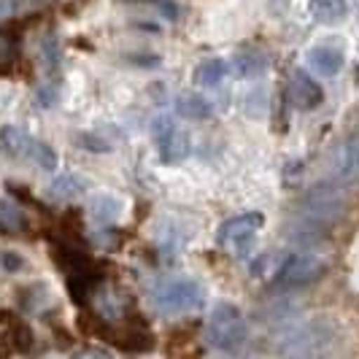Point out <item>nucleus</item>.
<instances>
[{"label": "nucleus", "instance_id": "obj_22", "mask_svg": "<svg viewBox=\"0 0 359 359\" xmlns=\"http://www.w3.org/2000/svg\"><path fill=\"white\" fill-rule=\"evenodd\" d=\"M41 57H43V62H46L49 68H57V65H60V43H57V38H46V41L41 43Z\"/></svg>", "mask_w": 359, "mask_h": 359}, {"label": "nucleus", "instance_id": "obj_16", "mask_svg": "<svg viewBox=\"0 0 359 359\" xmlns=\"http://www.w3.org/2000/svg\"><path fill=\"white\" fill-rule=\"evenodd\" d=\"M84 189H87V184L79 179L76 173H65V176L54 179V184L49 187V195H52L54 200H73V198H79Z\"/></svg>", "mask_w": 359, "mask_h": 359}, {"label": "nucleus", "instance_id": "obj_12", "mask_svg": "<svg viewBox=\"0 0 359 359\" xmlns=\"http://www.w3.org/2000/svg\"><path fill=\"white\" fill-rule=\"evenodd\" d=\"M311 17L322 25H338L346 19V0H311Z\"/></svg>", "mask_w": 359, "mask_h": 359}, {"label": "nucleus", "instance_id": "obj_10", "mask_svg": "<svg viewBox=\"0 0 359 359\" xmlns=\"http://www.w3.org/2000/svg\"><path fill=\"white\" fill-rule=\"evenodd\" d=\"M308 68L313 73H319L324 79H332L338 76L343 68V54L332 46H313L308 52Z\"/></svg>", "mask_w": 359, "mask_h": 359}, {"label": "nucleus", "instance_id": "obj_19", "mask_svg": "<svg viewBox=\"0 0 359 359\" xmlns=\"http://www.w3.org/2000/svg\"><path fill=\"white\" fill-rule=\"evenodd\" d=\"M19 60L17 38L11 33H0V73H8Z\"/></svg>", "mask_w": 359, "mask_h": 359}, {"label": "nucleus", "instance_id": "obj_13", "mask_svg": "<svg viewBox=\"0 0 359 359\" xmlns=\"http://www.w3.org/2000/svg\"><path fill=\"white\" fill-rule=\"evenodd\" d=\"M176 114L184 116V119H195L198 122V119H208L214 114V108L200 95H181L176 100Z\"/></svg>", "mask_w": 359, "mask_h": 359}, {"label": "nucleus", "instance_id": "obj_2", "mask_svg": "<svg viewBox=\"0 0 359 359\" xmlns=\"http://www.w3.org/2000/svg\"><path fill=\"white\" fill-rule=\"evenodd\" d=\"M338 341V327L330 319H308L303 324H294L281 341V354L289 357H311L322 354L332 343Z\"/></svg>", "mask_w": 359, "mask_h": 359}, {"label": "nucleus", "instance_id": "obj_14", "mask_svg": "<svg viewBox=\"0 0 359 359\" xmlns=\"http://www.w3.org/2000/svg\"><path fill=\"white\" fill-rule=\"evenodd\" d=\"M122 214V203L111 195H97L90 203V216L97 224H114Z\"/></svg>", "mask_w": 359, "mask_h": 359}, {"label": "nucleus", "instance_id": "obj_6", "mask_svg": "<svg viewBox=\"0 0 359 359\" xmlns=\"http://www.w3.org/2000/svg\"><path fill=\"white\" fill-rule=\"evenodd\" d=\"M259 227H262V214H257V211L233 216V219H227L219 227V243L227 246V249H233L235 254H246L252 249Z\"/></svg>", "mask_w": 359, "mask_h": 359}, {"label": "nucleus", "instance_id": "obj_17", "mask_svg": "<svg viewBox=\"0 0 359 359\" xmlns=\"http://www.w3.org/2000/svg\"><path fill=\"white\" fill-rule=\"evenodd\" d=\"M265 68H268V57L259 52H246L235 60V71L241 76H259Z\"/></svg>", "mask_w": 359, "mask_h": 359}, {"label": "nucleus", "instance_id": "obj_25", "mask_svg": "<svg viewBox=\"0 0 359 359\" xmlns=\"http://www.w3.org/2000/svg\"><path fill=\"white\" fill-rule=\"evenodd\" d=\"M108 351H81V357H106Z\"/></svg>", "mask_w": 359, "mask_h": 359}, {"label": "nucleus", "instance_id": "obj_15", "mask_svg": "<svg viewBox=\"0 0 359 359\" xmlns=\"http://www.w3.org/2000/svg\"><path fill=\"white\" fill-rule=\"evenodd\" d=\"M224 73H227V65H224V60H203L198 68H195V84L200 87H216L222 79H224Z\"/></svg>", "mask_w": 359, "mask_h": 359}, {"label": "nucleus", "instance_id": "obj_21", "mask_svg": "<svg viewBox=\"0 0 359 359\" xmlns=\"http://www.w3.org/2000/svg\"><path fill=\"white\" fill-rule=\"evenodd\" d=\"M6 324L11 327V338H14V346H17V348H22V351H27V348H30V343H33V332L27 330V324L11 322V319H8Z\"/></svg>", "mask_w": 359, "mask_h": 359}, {"label": "nucleus", "instance_id": "obj_18", "mask_svg": "<svg viewBox=\"0 0 359 359\" xmlns=\"http://www.w3.org/2000/svg\"><path fill=\"white\" fill-rule=\"evenodd\" d=\"M0 227L8 230V233H17L25 227V214H22L17 203H8V200L0 203Z\"/></svg>", "mask_w": 359, "mask_h": 359}, {"label": "nucleus", "instance_id": "obj_26", "mask_svg": "<svg viewBox=\"0 0 359 359\" xmlns=\"http://www.w3.org/2000/svg\"><path fill=\"white\" fill-rule=\"evenodd\" d=\"M281 3H284V0H273V8H281Z\"/></svg>", "mask_w": 359, "mask_h": 359}, {"label": "nucleus", "instance_id": "obj_7", "mask_svg": "<svg viewBox=\"0 0 359 359\" xmlns=\"http://www.w3.org/2000/svg\"><path fill=\"white\" fill-rule=\"evenodd\" d=\"M154 141H157L162 162H168V165H176V162L187 160V154H189V138H187V133H181L168 116H160L154 122Z\"/></svg>", "mask_w": 359, "mask_h": 359}, {"label": "nucleus", "instance_id": "obj_4", "mask_svg": "<svg viewBox=\"0 0 359 359\" xmlns=\"http://www.w3.org/2000/svg\"><path fill=\"white\" fill-rule=\"evenodd\" d=\"M205 332H208V341H211L214 348L230 351V348H238L241 343L246 341V319L235 306L224 303V306L214 308Z\"/></svg>", "mask_w": 359, "mask_h": 359}, {"label": "nucleus", "instance_id": "obj_3", "mask_svg": "<svg viewBox=\"0 0 359 359\" xmlns=\"http://www.w3.org/2000/svg\"><path fill=\"white\" fill-rule=\"evenodd\" d=\"M154 306L168 316L189 313L203 306V287L192 278H173L154 292Z\"/></svg>", "mask_w": 359, "mask_h": 359}, {"label": "nucleus", "instance_id": "obj_1", "mask_svg": "<svg viewBox=\"0 0 359 359\" xmlns=\"http://www.w3.org/2000/svg\"><path fill=\"white\" fill-rule=\"evenodd\" d=\"M343 208H346L343 184L332 179L330 184L313 187L300 203V227H303L306 238H316L330 224H335L343 216Z\"/></svg>", "mask_w": 359, "mask_h": 359}, {"label": "nucleus", "instance_id": "obj_27", "mask_svg": "<svg viewBox=\"0 0 359 359\" xmlns=\"http://www.w3.org/2000/svg\"><path fill=\"white\" fill-rule=\"evenodd\" d=\"M0 354H3V351H0Z\"/></svg>", "mask_w": 359, "mask_h": 359}, {"label": "nucleus", "instance_id": "obj_8", "mask_svg": "<svg viewBox=\"0 0 359 359\" xmlns=\"http://www.w3.org/2000/svg\"><path fill=\"white\" fill-rule=\"evenodd\" d=\"M289 100H292V106L300 108V111H313V108L322 106L324 92H322V87L311 79V73L294 71L292 81H289Z\"/></svg>", "mask_w": 359, "mask_h": 359}, {"label": "nucleus", "instance_id": "obj_9", "mask_svg": "<svg viewBox=\"0 0 359 359\" xmlns=\"http://www.w3.org/2000/svg\"><path fill=\"white\" fill-rule=\"evenodd\" d=\"M332 179L338 181V184H343V187H346V184H357L359 181V133L351 135V138L338 149Z\"/></svg>", "mask_w": 359, "mask_h": 359}, {"label": "nucleus", "instance_id": "obj_11", "mask_svg": "<svg viewBox=\"0 0 359 359\" xmlns=\"http://www.w3.org/2000/svg\"><path fill=\"white\" fill-rule=\"evenodd\" d=\"M0 138H3V149H6L11 157L30 162L33 149H36L33 135H27V133H25V130H19V127H6V130L0 133Z\"/></svg>", "mask_w": 359, "mask_h": 359}, {"label": "nucleus", "instance_id": "obj_23", "mask_svg": "<svg viewBox=\"0 0 359 359\" xmlns=\"http://www.w3.org/2000/svg\"><path fill=\"white\" fill-rule=\"evenodd\" d=\"M81 144H84V149H92V151H106L108 149V144L97 141V138H92V135H81Z\"/></svg>", "mask_w": 359, "mask_h": 359}, {"label": "nucleus", "instance_id": "obj_24", "mask_svg": "<svg viewBox=\"0 0 359 359\" xmlns=\"http://www.w3.org/2000/svg\"><path fill=\"white\" fill-rule=\"evenodd\" d=\"M0 259H3V268H8V270H19V268H22V259H19V257H14L11 252H6L3 257H0Z\"/></svg>", "mask_w": 359, "mask_h": 359}, {"label": "nucleus", "instance_id": "obj_20", "mask_svg": "<svg viewBox=\"0 0 359 359\" xmlns=\"http://www.w3.org/2000/svg\"><path fill=\"white\" fill-rule=\"evenodd\" d=\"M30 162H33L36 168H41V170H54V168H57V154H54V149L49 144L36 141V149H33Z\"/></svg>", "mask_w": 359, "mask_h": 359}, {"label": "nucleus", "instance_id": "obj_5", "mask_svg": "<svg viewBox=\"0 0 359 359\" xmlns=\"http://www.w3.org/2000/svg\"><path fill=\"white\" fill-rule=\"evenodd\" d=\"M327 270V262H324L319 254L313 252H300V254H292L287 262L278 268L276 273V287L278 289H300L308 287L313 281H319Z\"/></svg>", "mask_w": 359, "mask_h": 359}]
</instances>
